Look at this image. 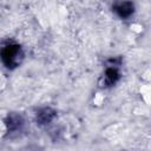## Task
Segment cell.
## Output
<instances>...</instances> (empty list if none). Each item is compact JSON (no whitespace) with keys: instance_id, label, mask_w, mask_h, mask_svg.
I'll return each mask as SVG.
<instances>
[{"instance_id":"6da1fadb","label":"cell","mask_w":151,"mask_h":151,"mask_svg":"<svg viewBox=\"0 0 151 151\" xmlns=\"http://www.w3.org/2000/svg\"><path fill=\"white\" fill-rule=\"evenodd\" d=\"M1 57H2L4 64H5L7 67L13 68V67L18 66V65L21 63L22 52H21L20 46L9 44V45H7V46H4L2 51H1Z\"/></svg>"},{"instance_id":"7a4b0ae2","label":"cell","mask_w":151,"mask_h":151,"mask_svg":"<svg viewBox=\"0 0 151 151\" xmlns=\"http://www.w3.org/2000/svg\"><path fill=\"white\" fill-rule=\"evenodd\" d=\"M116 11L120 17H127L132 13L133 11V6L130 2H123L116 6Z\"/></svg>"}]
</instances>
